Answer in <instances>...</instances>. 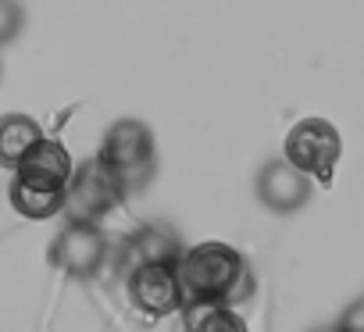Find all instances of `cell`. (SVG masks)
<instances>
[{"mask_svg": "<svg viewBox=\"0 0 364 332\" xmlns=\"http://www.w3.org/2000/svg\"><path fill=\"white\" fill-rule=\"evenodd\" d=\"M318 332H339V328H318Z\"/></svg>", "mask_w": 364, "mask_h": 332, "instance_id": "15", "label": "cell"}, {"mask_svg": "<svg viewBox=\"0 0 364 332\" xmlns=\"http://www.w3.org/2000/svg\"><path fill=\"white\" fill-rule=\"evenodd\" d=\"M339 328H343V332H364V300H360V304H353V307L343 314Z\"/></svg>", "mask_w": 364, "mask_h": 332, "instance_id": "14", "label": "cell"}, {"mask_svg": "<svg viewBox=\"0 0 364 332\" xmlns=\"http://www.w3.org/2000/svg\"><path fill=\"white\" fill-rule=\"evenodd\" d=\"M8 200L22 218H33V222H43L65 211V190H47V186H33L22 179H11Z\"/></svg>", "mask_w": 364, "mask_h": 332, "instance_id": "11", "label": "cell"}, {"mask_svg": "<svg viewBox=\"0 0 364 332\" xmlns=\"http://www.w3.org/2000/svg\"><path fill=\"white\" fill-rule=\"evenodd\" d=\"M100 157L111 164L122 179L132 176V172L150 168V161H154V132H150V125H143V122H136V118L114 122V125L104 132Z\"/></svg>", "mask_w": 364, "mask_h": 332, "instance_id": "6", "label": "cell"}, {"mask_svg": "<svg viewBox=\"0 0 364 332\" xmlns=\"http://www.w3.org/2000/svg\"><path fill=\"white\" fill-rule=\"evenodd\" d=\"M182 325H186V332H250L247 321L222 300H186Z\"/></svg>", "mask_w": 364, "mask_h": 332, "instance_id": "10", "label": "cell"}, {"mask_svg": "<svg viewBox=\"0 0 364 332\" xmlns=\"http://www.w3.org/2000/svg\"><path fill=\"white\" fill-rule=\"evenodd\" d=\"M72 168H75V161H72L68 146L43 136V139L22 157V164L15 168V179L33 183V186H47V190H65L68 179H72Z\"/></svg>", "mask_w": 364, "mask_h": 332, "instance_id": "8", "label": "cell"}, {"mask_svg": "<svg viewBox=\"0 0 364 332\" xmlns=\"http://www.w3.org/2000/svg\"><path fill=\"white\" fill-rule=\"evenodd\" d=\"M122 193L125 179L97 154L72 168V179L65 186V211L72 222H97L122 204Z\"/></svg>", "mask_w": 364, "mask_h": 332, "instance_id": "2", "label": "cell"}, {"mask_svg": "<svg viewBox=\"0 0 364 332\" xmlns=\"http://www.w3.org/2000/svg\"><path fill=\"white\" fill-rule=\"evenodd\" d=\"M129 300L146 318H168L182 311L186 289L178 279V264H136L129 272Z\"/></svg>", "mask_w": 364, "mask_h": 332, "instance_id": "4", "label": "cell"}, {"mask_svg": "<svg viewBox=\"0 0 364 332\" xmlns=\"http://www.w3.org/2000/svg\"><path fill=\"white\" fill-rule=\"evenodd\" d=\"M43 139V129L29 114H4L0 118V164L18 168L22 157Z\"/></svg>", "mask_w": 364, "mask_h": 332, "instance_id": "9", "label": "cell"}, {"mask_svg": "<svg viewBox=\"0 0 364 332\" xmlns=\"http://www.w3.org/2000/svg\"><path fill=\"white\" fill-rule=\"evenodd\" d=\"M22 22H26V15H22L18 0H0V47L11 43L22 33Z\"/></svg>", "mask_w": 364, "mask_h": 332, "instance_id": "13", "label": "cell"}, {"mask_svg": "<svg viewBox=\"0 0 364 332\" xmlns=\"http://www.w3.org/2000/svg\"><path fill=\"white\" fill-rule=\"evenodd\" d=\"M311 179L293 168L286 157L268 161L264 168L257 172V200L272 211V215H293L311 200Z\"/></svg>", "mask_w": 364, "mask_h": 332, "instance_id": "7", "label": "cell"}, {"mask_svg": "<svg viewBox=\"0 0 364 332\" xmlns=\"http://www.w3.org/2000/svg\"><path fill=\"white\" fill-rule=\"evenodd\" d=\"M178 279H182V289H186L190 300H222V304L247 296V289H240V282H250L243 254L218 240L182 250Z\"/></svg>", "mask_w": 364, "mask_h": 332, "instance_id": "1", "label": "cell"}, {"mask_svg": "<svg viewBox=\"0 0 364 332\" xmlns=\"http://www.w3.org/2000/svg\"><path fill=\"white\" fill-rule=\"evenodd\" d=\"M339 154H343V136L325 118H300L286 132L282 157L293 164V168H300L307 179L328 183L332 172H336V164H339Z\"/></svg>", "mask_w": 364, "mask_h": 332, "instance_id": "3", "label": "cell"}, {"mask_svg": "<svg viewBox=\"0 0 364 332\" xmlns=\"http://www.w3.org/2000/svg\"><path fill=\"white\" fill-rule=\"evenodd\" d=\"M129 254H136V264H178L182 243L168 225H143L132 236Z\"/></svg>", "mask_w": 364, "mask_h": 332, "instance_id": "12", "label": "cell"}, {"mask_svg": "<svg viewBox=\"0 0 364 332\" xmlns=\"http://www.w3.org/2000/svg\"><path fill=\"white\" fill-rule=\"evenodd\" d=\"M107 261V240L93 222H68L50 243V264L72 279H93Z\"/></svg>", "mask_w": 364, "mask_h": 332, "instance_id": "5", "label": "cell"}, {"mask_svg": "<svg viewBox=\"0 0 364 332\" xmlns=\"http://www.w3.org/2000/svg\"><path fill=\"white\" fill-rule=\"evenodd\" d=\"M336 328H339V325H336ZM339 332H343V328H339Z\"/></svg>", "mask_w": 364, "mask_h": 332, "instance_id": "16", "label": "cell"}]
</instances>
